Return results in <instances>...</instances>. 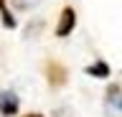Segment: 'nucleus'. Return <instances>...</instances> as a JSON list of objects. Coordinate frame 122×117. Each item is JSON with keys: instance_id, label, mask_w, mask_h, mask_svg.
I'll use <instances>...</instances> for the list:
<instances>
[{"instance_id": "6", "label": "nucleus", "mask_w": 122, "mask_h": 117, "mask_svg": "<svg viewBox=\"0 0 122 117\" xmlns=\"http://www.w3.org/2000/svg\"><path fill=\"white\" fill-rule=\"evenodd\" d=\"M122 92H120V86H109V89H107V99L112 102V104H117V107L122 109Z\"/></svg>"}, {"instance_id": "1", "label": "nucleus", "mask_w": 122, "mask_h": 117, "mask_svg": "<svg viewBox=\"0 0 122 117\" xmlns=\"http://www.w3.org/2000/svg\"><path fill=\"white\" fill-rule=\"evenodd\" d=\"M43 74H46L48 86H53V89H59V86H64V84L69 81V69H66L61 61H56V59H48V61H46Z\"/></svg>"}, {"instance_id": "4", "label": "nucleus", "mask_w": 122, "mask_h": 117, "mask_svg": "<svg viewBox=\"0 0 122 117\" xmlns=\"http://www.w3.org/2000/svg\"><path fill=\"white\" fill-rule=\"evenodd\" d=\"M84 71H86L89 76H94V79H107L109 74H112L109 64H107V61H102V59H99V61H94V64H89Z\"/></svg>"}, {"instance_id": "3", "label": "nucleus", "mask_w": 122, "mask_h": 117, "mask_svg": "<svg viewBox=\"0 0 122 117\" xmlns=\"http://www.w3.org/2000/svg\"><path fill=\"white\" fill-rule=\"evenodd\" d=\"M20 109V99L15 92H0V115L3 117H15Z\"/></svg>"}, {"instance_id": "2", "label": "nucleus", "mask_w": 122, "mask_h": 117, "mask_svg": "<svg viewBox=\"0 0 122 117\" xmlns=\"http://www.w3.org/2000/svg\"><path fill=\"white\" fill-rule=\"evenodd\" d=\"M76 28V10L71 8V5H66V8L61 10V15H59V23H56V38H66L69 33Z\"/></svg>"}, {"instance_id": "7", "label": "nucleus", "mask_w": 122, "mask_h": 117, "mask_svg": "<svg viewBox=\"0 0 122 117\" xmlns=\"http://www.w3.org/2000/svg\"><path fill=\"white\" fill-rule=\"evenodd\" d=\"M23 117H43V115H38V112H30V115H23Z\"/></svg>"}, {"instance_id": "5", "label": "nucleus", "mask_w": 122, "mask_h": 117, "mask_svg": "<svg viewBox=\"0 0 122 117\" xmlns=\"http://www.w3.org/2000/svg\"><path fill=\"white\" fill-rule=\"evenodd\" d=\"M0 20H3V25H5V28H10V31L18 25V20H15V15L10 13V8H8L5 0H0Z\"/></svg>"}]
</instances>
